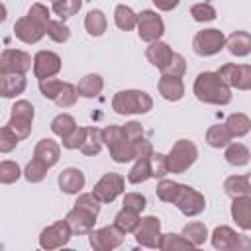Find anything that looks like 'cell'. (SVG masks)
<instances>
[{
	"label": "cell",
	"instance_id": "6da1fadb",
	"mask_svg": "<svg viewBox=\"0 0 251 251\" xmlns=\"http://www.w3.org/2000/svg\"><path fill=\"white\" fill-rule=\"evenodd\" d=\"M194 96L204 104L226 106L231 102V86L226 84L216 71H204L194 78Z\"/></svg>",
	"mask_w": 251,
	"mask_h": 251
},
{
	"label": "cell",
	"instance_id": "7a4b0ae2",
	"mask_svg": "<svg viewBox=\"0 0 251 251\" xmlns=\"http://www.w3.org/2000/svg\"><path fill=\"white\" fill-rule=\"evenodd\" d=\"M102 139L114 163H129L137 159V143L129 141L122 126H106L102 129Z\"/></svg>",
	"mask_w": 251,
	"mask_h": 251
},
{
	"label": "cell",
	"instance_id": "3957f363",
	"mask_svg": "<svg viewBox=\"0 0 251 251\" xmlns=\"http://www.w3.org/2000/svg\"><path fill=\"white\" fill-rule=\"evenodd\" d=\"M153 108V98L145 90H120L112 98V110L120 116L129 114H147Z\"/></svg>",
	"mask_w": 251,
	"mask_h": 251
},
{
	"label": "cell",
	"instance_id": "277c9868",
	"mask_svg": "<svg viewBox=\"0 0 251 251\" xmlns=\"http://www.w3.org/2000/svg\"><path fill=\"white\" fill-rule=\"evenodd\" d=\"M198 159V147L190 139H178L173 143L167 161H169V173L173 175H182L188 171Z\"/></svg>",
	"mask_w": 251,
	"mask_h": 251
},
{
	"label": "cell",
	"instance_id": "5b68a950",
	"mask_svg": "<svg viewBox=\"0 0 251 251\" xmlns=\"http://www.w3.org/2000/svg\"><path fill=\"white\" fill-rule=\"evenodd\" d=\"M212 247L220 251H251V239L243 233H237L229 226H218L212 235Z\"/></svg>",
	"mask_w": 251,
	"mask_h": 251
},
{
	"label": "cell",
	"instance_id": "8992f818",
	"mask_svg": "<svg viewBox=\"0 0 251 251\" xmlns=\"http://www.w3.org/2000/svg\"><path fill=\"white\" fill-rule=\"evenodd\" d=\"M171 204H175L186 218H194V216H198V214L204 212V208H206V198H204V194L198 192L196 188L178 182V188H176V192H175Z\"/></svg>",
	"mask_w": 251,
	"mask_h": 251
},
{
	"label": "cell",
	"instance_id": "52a82bcc",
	"mask_svg": "<svg viewBox=\"0 0 251 251\" xmlns=\"http://www.w3.org/2000/svg\"><path fill=\"white\" fill-rule=\"evenodd\" d=\"M226 35L224 31L216 29V27H210V29H202L194 35L192 39V49L196 55L200 57H212L216 53H220L224 47H226Z\"/></svg>",
	"mask_w": 251,
	"mask_h": 251
},
{
	"label": "cell",
	"instance_id": "ba28073f",
	"mask_svg": "<svg viewBox=\"0 0 251 251\" xmlns=\"http://www.w3.org/2000/svg\"><path fill=\"white\" fill-rule=\"evenodd\" d=\"M33 116H35L33 104L27 102V100H18V102L12 106V114H10L8 126L16 131V135H18L20 139H25V137H29V133H31Z\"/></svg>",
	"mask_w": 251,
	"mask_h": 251
},
{
	"label": "cell",
	"instance_id": "9c48e42d",
	"mask_svg": "<svg viewBox=\"0 0 251 251\" xmlns=\"http://www.w3.org/2000/svg\"><path fill=\"white\" fill-rule=\"evenodd\" d=\"M137 33H139V39L145 43L159 41L165 33L163 18L155 10H141L137 14Z\"/></svg>",
	"mask_w": 251,
	"mask_h": 251
},
{
	"label": "cell",
	"instance_id": "30bf717a",
	"mask_svg": "<svg viewBox=\"0 0 251 251\" xmlns=\"http://www.w3.org/2000/svg\"><path fill=\"white\" fill-rule=\"evenodd\" d=\"M73 235L75 233H73L69 222L67 220H59V222L47 226L45 229H41V233H39V247L47 249V251L59 249V247L67 245Z\"/></svg>",
	"mask_w": 251,
	"mask_h": 251
},
{
	"label": "cell",
	"instance_id": "8fae6325",
	"mask_svg": "<svg viewBox=\"0 0 251 251\" xmlns=\"http://www.w3.org/2000/svg\"><path fill=\"white\" fill-rule=\"evenodd\" d=\"M126 239V233L114 224V226H104L100 229H92L88 233V241L90 247L94 251H112L116 247H120Z\"/></svg>",
	"mask_w": 251,
	"mask_h": 251
},
{
	"label": "cell",
	"instance_id": "7c38bea8",
	"mask_svg": "<svg viewBox=\"0 0 251 251\" xmlns=\"http://www.w3.org/2000/svg\"><path fill=\"white\" fill-rule=\"evenodd\" d=\"M126 190V178L118 173H106L92 188L94 196L102 202V204H110L114 202L122 192Z\"/></svg>",
	"mask_w": 251,
	"mask_h": 251
},
{
	"label": "cell",
	"instance_id": "4fadbf2b",
	"mask_svg": "<svg viewBox=\"0 0 251 251\" xmlns=\"http://www.w3.org/2000/svg\"><path fill=\"white\" fill-rule=\"evenodd\" d=\"M220 78L229 84L231 88L237 90H249L251 88V65H235V63H226L218 71Z\"/></svg>",
	"mask_w": 251,
	"mask_h": 251
},
{
	"label": "cell",
	"instance_id": "5bb4252c",
	"mask_svg": "<svg viewBox=\"0 0 251 251\" xmlns=\"http://www.w3.org/2000/svg\"><path fill=\"white\" fill-rule=\"evenodd\" d=\"M161 220L157 216H143L137 229H135V241L141 247L159 249L161 243Z\"/></svg>",
	"mask_w": 251,
	"mask_h": 251
},
{
	"label": "cell",
	"instance_id": "9a60e30c",
	"mask_svg": "<svg viewBox=\"0 0 251 251\" xmlns=\"http://www.w3.org/2000/svg\"><path fill=\"white\" fill-rule=\"evenodd\" d=\"M33 65V59L29 53L22 49H4L0 55V75L8 73H20L25 75Z\"/></svg>",
	"mask_w": 251,
	"mask_h": 251
},
{
	"label": "cell",
	"instance_id": "2e32d148",
	"mask_svg": "<svg viewBox=\"0 0 251 251\" xmlns=\"http://www.w3.org/2000/svg\"><path fill=\"white\" fill-rule=\"evenodd\" d=\"M63 63H61V57L53 51H37L33 55V75L37 80H43V78H51L55 76L59 71H61Z\"/></svg>",
	"mask_w": 251,
	"mask_h": 251
},
{
	"label": "cell",
	"instance_id": "e0dca14e",
	"mask_svg": "<svg viewBox=\"0 0 251 251\" xmlns=\"http://www.w3.org/2000/svg\"><path fill=\"white\" fill-rule=\"evenodd\" d=\"M45 33H47V27L41 25L39 22H35L29 16H24V18L16 20V24H14V35L20 41L27 43V45H33V43L41 41Z\"/></svg>",
	"mask_w": 251,
	"mask_h": 251
},
{
	"label": "cell",
	"instance_id": "ac0fdd59",
	"mask_svg": "<svg viewBox=\"0 0 251 251\" xmlns=\"http://www.w3.org/2000/svg\"><path fill=\"white\" fill-rule=\"evenodd\" d=\"M65 220L69 222L71 229L75 235H84V233H90L94 229V224H96V216L86 212V210H80V208H73L67 212Z\"/></svg>",
	"mask_w": 251,
	"mask_h": 251
},
{
	"label": "cell",
	"instance_id": "d6986e66",
	"mask_svg": "<svg viewBox=\"0 0 251 251\" xmlns=\"http://www.w3.org/2000/svg\"><path fill=\"white\" fill-rule=\"evenodd\" d=\"M231 218L235 222V226L243 231L251 229V194L245 196H237L231 198Z\"/></svg>",
	"mask_w": 251,
	"mask_h": 251
},
{
	"label": "cell",
	"instance_id": "ffe728a7",
	"mask_svg": "<svg viewBox=\"0 0 251 251\" xmlns=\"http://www.w3.org/2000/svg\"><path fill=\"white\" fill-rule=\"evenodd\" d=\"M84 182H86L84 173L76 167H67L59 175V188L65 194H78L84 188Z\"/></svg>",
	"mask_w": 251,
	"mask_h": 251
},
{
	"label": "cell",
	"instance_id": "44dd1931",
	"mask_svg": "<svg viewBox=\"0 0 251 251\" xmlns=\"http://www.w3.org/2000/svg\"><path fill=\"white\" fill-rule=\"evenodd\" d=\"M33 157L39 159V161H43L47 167H53L61 159V145L57 141H53L51 137H43L33 147Z\"/></svg>",
	"mask_w": 251,
	"mask_h": 251
},
{
	"label": "cell",
	"instance_id": "7402d4cb",
	"mask_svg": "<svg viewBox=\"0 0 251 251\" xmlns=\"http://www.w3.org/2000/svg\"><path fill=\"white\" fill-rule=\"evenodd\" d=\"M159 94L169 100V102H178L184 96V82L180 76H171V75H161L159 78Z\"/></svg>",
	"mask_w": 251,
	"mask_h": 251
},
{
	"label": "cell",
	"instance_id": "603a6c76",
	"mask_svg": "<svg viewBox=\"0 0 251 251\" xmlns=\"http://www.w3.org/2000/svg\"><path fill=\"white\" fill-rule=\"evenodd\" d=\"M173 53H175V51L171 49V45L165 43V41H161V39L149 43V47L145 49V57H147V61H149L153 67H157L159 71H163V69L169 65Z\"/></svg>",
	"mask_w": 251,
	"mask_h": 251
},
{
	"label": "cell",
	"instance_id": "cb8c5ba5",
	"mask_svg": "<svg viewBox=\"0 0 251 251\" xmlns=\"http://www.w3.org/2000/svg\"><path fill=\"white\" fill-rule=\"evenodd\" d=\"M25 86H27V80L20 73L0 75V96L2 98H16L18 94L25 90Z\"/></svg>",
	"mask_w": 251,
	"mask_h": 251
},
{
	"label": "cell",
	"instance_id": "d4e9b609",
	"mask_svg": "<svg viewBox=\"0 0 251 251\" xmlns=\"http://www.w3.org/2000/svg\"><path fill=\"white\" fill-rule=\"evenodd\" d=\"M226 47L233 57H245L251 53V35L247 31H233L226 39Z\"/></svg>",
	"mask_w": 251,
	"mask_h": 251
},
{
	"label": "cell",
	"instance_id": "484cf974",
	"mask_svg": "<svg viewBox=\"0 0 251 251\" xmlns=\"http://www.w3.org/2000/svg\"><path fill=\"white\" fill-rule=\"evenodd\" d=\"M78 94L84 96V98H96L102 88H104V78L96 73H90V75H84L80 80H78Z\"/></svg>",
	"mask_w": 251,
	"mask_h": 251
},
{
	"label": "cell",
	"instance_id": "4316f807",
	"mask_svg": "<svg viewBox=\"0 0 251 251\" xmlns=\"http://www.w3.org/2000/svg\"><path fill=\"white\" fill-rule=\"evenodd\" d=\"M206 143L214 149H224L231 143V133L229 129L226 127V124H216V126H210L208 131H206Z\"/></svg>",
	"mask_w": 251,
	"mask_h": 251
},
{
	"label": "cell",
	"instance_id": "83f0119b",
	"mask_svg": "<svg viewBox=\"0 0 251 251\" xmlns=\"http://www.w3.org/2000/svg\"><path fill=\"white\" fill-rule=\"evenodd\" d=\"M196 245L190 239H186L182 233H163L159 243L161 251H190Z\"/></svg>",
	"mask_w": 251,
	"mask_h": 251
},
{
	"label": "cell",
	"instance_id": "f1b7e54d",
	"mask_svg": "<svg viewBox=\"0 0 251 251\" xmlns=\"http://www.w3.org/2000/svg\"><path fill=\"white\" fill-rule=\"evenodd\" d=\"M84 27H86L88 35H92V37H100V35H104L106 27H108L106 14H104L102 10H98V8L90 10V12L86 14V18H84Z\"/></svg>",
	"mask_w": 251,
	"mask_h": 251
},
{
	"label": "cell",
	"instance_id": "f546056e",
	"mask_svg": "<svg viewBox=\"0 0 251 251\" xmlns=\"http://www.w3.org/2000/svg\"><path fill=\"white\" fill-rule=\"evenodd\" d=\"M226 127L229 129L231 137H243L251 129V118L247 114H243V112H233V114L227 116Z\"/></svg>",
	"mask_w": 251,
	"mask_h": 251
},
{
	"label": "cell",
	"instance_id": "4dcf8cb0",
	"mask_svg": "<svg viewBox=\"0 0 251 251\" xmlns=\"http://www.w3.org/2000/svg\"><path fill=\"white\" fill-rule=\"evenodd\" d=\"M104 145V139H102V129L98 127H86V135H84V141L80 145V153L86 155V157H94L100 153Z\"/></svg>",
	"mask_w": 251,
	"mask_h": 251
},
{
	"label": "cell",
	"instance_id": "1f68e13d",
	"mask_svg": "<svg viewBox=\"0 0 251 251\" xmlns=\"http://www.w3.org/2000/svg\"><path fill=\"white\" fill-rule=\"evenodd\" d=\"M139 222H141L139 212H135V210H131V208H126V206H124V208L116 214V218H114V224H116L124 233H135Z\"/></svg>",
	"mask_w": 251,
	"mask_h": 251
},
{
	"label": "cell",
	"instance_id": "d6a6232c",
	"mask_svg": "<svg viewBox=\"0 0 251 251\" xmlns=\"http://www.w3.org/2000/svg\"><path fill=\"white\" fill-rule=\"evenodd\" d=\"M114 22L122 31H131L133 27H137V14L129 6L118 4L114 10Z\"/></svg>",
	"mask_w": 251,
	"mask_h": 251
},
{
	"label": "cell",
	"instance_id": "836d02e7",
	"mask_svg": "<svg viewBox=\"0 0 251 251\" xmlns=\"http://www.w3.org/2000/svg\"><path fill=\"white\" fill-rule=\"evenodd\" d=\"M224 157L231 167H245L249 163V159H251V153L243 143H229L226 147Z\"/></svg>",
	"mask_w": 251,
	"mask_h": 251
},
{
	"label": "cell",
	"instance_id": "e575fe53",
	"mask_svg": "<svg viewBox=\"0 0 251 251\" xmlns=\"http://www.w3.org/2000/svg\"><path fill=\"white\" fill-rule=\"evenodd\" d=\"M149 157H151V155H149ZM149 157H137V159H135L133 167H131L129 173H127V182H131V184H141V182L153 178V176H151V167H149Z\"/></svg>",
	"mask_w": 251,
	"mask_h": 251
},
{
	"label": "cell",
	"instance_id": "d590c367",
	"mask_svg": "<svg viewBox=\"0 0 251 251\" xmlns=\"http://www.w3.org/2000/svg\"><path fill=\"white\" fill-rule=\"evenodd\" d=\"M224 190L229 198H237V196H245L249 194V184H247V176L243 175H231L226 178L224 182Z\"/></svg>",
	"mask_w": 251,
	"mask_h": 251
},
{
	"label": "cell",
	"instance_id": "8d00e7d4",
	"mask_svg": "<svg viewBox=\"0 0 251 251\" xmlns=\"http://www.w3.org/2000/svg\"><path fill=\"white\" fill-rule=\"evenodd\" d=\"M51 167H47L43 161H39V159H31L27 165H25V169H24V178L27 180V182H31V184H35V182H41L45 176H47V171H49Z\"/></svg>",
	"mask_w": 251,
	"mask_h": 251
},
{
	"label": "cell",
	"instance_id": "74e56055",
	"mask_svg": "<svg viewBox=\"0 0 251 251\" xmlns=\"http://www.w3.org/2000/svg\"><path fill=\"white\" fill-rule=\"evenodd\" d=\"M182 235L186 239H190L196 247L204 245V241L208 239V227L202 224V222H188L184 227H182Z\"/></svg>",
	"mask_w": 251,
	"mask_h": 251
},
{
	"label": "cell",
	"instance_id": "f35d334b",
	"mask_svg": "<svg viewBox=\"0 0 251 251\" xmlns=\"http://www.w3.org/2000/svg\"><path fill=\"white\" fill-rule=\"evenodd\" d=\"M75 127H76V120H75L71 114H67V112L55 116L53 122H51V131H53L55 135H59V137L69 135Z\"/></svg>",
	"mask_w": 251,
	"mask_h": 251
},
{
	"label": "cell",
	"instance_id": "ab89813d",
	"mask_svg": "<svg viewBox=\"0 0 251 251\" xmlns=\"http://www.w3.org/2000/svg\"><path fill=\"white\" fill-rule=\"evenodd\" d=\"M82 8V0H55L53 12L59 16V20H69Z\"/></svg>",
	"mask_w": 251,
	"mask_h": 251
},
{
	"label": "cell",
	"instance_id": "60d3db41",
	"mask_svg": "<svg viewBox=\"0 0 251 251\" xmlns=\"http://www.w3.org/2000/svg\"><path fill=\"white\" fill-rule=\"evenodd\" d=\"M47 35L55 43H65L71 37V27L65 24V20H51L47 24Z\"/></svg>",
	"mask_w": 251,
	"mask_h": 251
},
{
	"label": "cell",
	"instance_id": "b9f144b4",
	"mask_svg": "<svg viewBox=\"0 0 251 251\" xmlns=\"http://www.w3.org/2000/svg\"><path fill=\"white\" fill-rule=\"evenodd\" d=\"M78 96H80V94H78V88H76L75 84H71V82H65L63 88H61V92H59V96L55 98V104L65 110V108L75 106Z\"/></svg>",
	"mask_w": 251,
	"mask_h": 251
},
{
	"label": "cell",
	"instance_id": "7bdbcfd3",
	"mask_svg": "<svg viewBox=\"0 0 251 251\" xmlns=\"http://www.w3.org/2000/svg\"><path fill=\"white\" fill-rule=\"evenodd\" d=\"M22 175H24V171L20 169V165L16 161H2L0 163V182L2 184H12Z\"/></svg>",
	"mask_w": 251,
	"mask_h": 251
},
{
	"label": "cell",
	"instance_id": "ee69618b",
	"mask_svg": "<svg viewBox=\"0 0 251 251\" xmlns=\"http://www.w3.org/2000/svg\"><path fill=\"white\" fill-rule=\"evenodd\" d=\"M190 16L194 18V22H200V24H206V22H214L216 20V8L208 2H200V4H194L190 8Z\"/></svg>",
	"mask_w": 251,
	"mask_h": 251
},
{
	"label": "cell",
	"instance_id": "f6af8a7d",
	"mask_svg": "<svg viewBox=\"0 0 251 251\" xmlns=\"http://www.w3.org/2000/svg\"><path fill=\"white\" fill-rule=\"evenodd\" d=\"M149 167H151V176L153 178H165L169 175V161L167 155L163 153H151L149 157Z\"/></svg>",
	"mask_w": 251,
	"mask_h": 251
},
{
	"label": "cell",
	"instance_id": "bcb514c9",
	"mask_svg": "<svg viewBox=\"0 0 251 251\" xmlns=\"http://www.w3.org/2000/svg\"><path fill=\"white\" fill-rule=\"evenodd\" d=\"M100 200L94 196V192H84V194H78V198H76V202H75V206L76 208H80V210H86V212H90V214H94L96 218H98V214H100Z\"/></svg>",
	"mask_w": 251,
	"mask_h": 251
},
{
	"label": "cell",
	"instance_id": "7dc6e473",
	"mask_svg": "<svg viewBox=\"0 0 251 251\" xmlns=\"http://www.w3.org/2000/svg\"><path fill=\"white\" fill-rule=\"evenodd\" d=\"M63 80H59V78H43V80H39V92L47 98V100H53L55 102V98L59 96V92H61V88H63Z\"/></svg>",
	"mask_w": 251,
	"mask_h": 251
},
{
	"label": "cell",
	"instance_id": "c3c4849f",
	"mask_svg": "<svg viewBox=\"0 0 251 251\" xmlns=\"http://www.w3.org/2000/svg\"><path fill=\"white\" fill-rule=\"evenodd\" d=\"M22 139L16 135V131L6 124L2 129H0V151L2 153H10L12 149H16V145L20 143Z\"/></svg>",
	"mask_w": 251,
	"mask_h": 251
},
{
	"label": "cell",
	"instance_id": "681fc988",
	"mask_svg": "<svg viewBox=\"0 0 251 251\" xmlns=\"http://www.w3.org/2000/svg\"><path fill=\"white\" fill-rule=\"evenodd\" d=\"M176 188H178V182H175V180H169V178H161L159 180V184H157V188H155V192H157V198L161 200V202H173V196H175V192H176Z\"/></svg>",
	"mask_w": 251,
	"mask_h": 251
},
{
	"label": "cell",
	"instance_id": "f907efd6",
	"mask_svg": "<svg viewBox=\"0 0 251 251\" xmlns=\"http://www.w3.org/2000/svg\"><path fill=\"white\" fill-rule=\"evenodd\" d=\"M161 73H163V75H171V76H180V78H182V75L186 73V61H184V57H182L180 53H173L169 65H167Z\"/></svg>",
	"mask_w": 251,
	"mask_h": 251
},
{
	"label": "cell",
	"instance_id": "816d5d0a",
	"mask_svg": "<svg viewBox=\"0 0 251 251\" xmlns=\"http://www.w3.org/2000/svg\"><path fill=\"white\" fill-rule=\"evenodd\" d=\"M84 135H86V127H78V126H76L69 135L61 137L63 147H65V149H80V145H82V141H84Z\"/></svg>",
	"mask_w": 251,
	"mask_h": 251
},
{
	"label": "cell",
	"instance_id": "f5cc1de1",
	"mask_svg": "<svg viewBox=\"0 0 251 251\" xmlns=\"http://www.w3.org/2000/svg\"><path fill=\"white\" fill-rule=\"evenodd\" d=\"M27 16H29V18H33L35 22H39V24H41V25H45V27H47V24L51 22V12H49V8H47V6H43L41 2L31 4V8L27 10Z\"/></svg>",
	"mask_w": 251,
	"mask_h": 251
},
{
	"label": "cell",
	"instance_id": "db71d44e",
	"mask_svg": "<svg viewBox=\"0 0 251 251\" xmlns=\"http://www.w3.org/2000/svg\"><path fill=\"white\" fill-rule=\"evenodd\" d=\"M124 206L141 214L145 210V206H147V198L141 192H126L124 194Z\"/></svg>",
	"mask_w": 251,
	"mask_h": 251
},
{
	"label": "cell",
	"instance_id": "11a10c76",
	"mask_svg": "<svg viewBox=\"0 0 251 251\" xmlns=\"http://www.w3.org/2000/svg\"><path fill=\"white\" fill-rule=\"evenodd\" d=\"M124 127V131H126V135L129 137V141H133V143H137L139 139H143L145 135H143V127H141V124L139 122H127L126 126H122Z\"/></svg>",
	"mask_w": 251,
	"mask_h": 251
},
{
	"label": "cell",
	"instance_id": "9f6ffc18",
	"mask_svg": "<svg viewBox=\"0 0 251 251\" xmlns=\"http://www.w3.org/2000/svg\"><path fill=\"white\" fill-rule=\"evenodd\" d=\"M151 2H153L155 8L161 10V12H171V10H175V8L180 4V0H151Z\"/></svg>",
	"mask_w": 251,
	"mask_h": 251
},
{
	"label": "cell",
	"instance_id": "6f0895ef",
	"mask_svg": "<svg viewBox=\"0 0 251 251\" xmlns=\"http://www.w3.org/2000/svg\"><path fill=\"white\" fill-rule=\"evenodd\" d=\"M245 176H247V184H249V194H251V173H247Z\"/></svg>",
	"mask_w": 251,
	"mask_h": 251
},
{
	"label": "cell",
	"instance_id": "680465c9",
	"mask_svg": "<svg viewBox=\"0 0 251 251\" xmlns=\"http://www.w3.org/2000/svg\"><path fill=\"white\" fill-rule=\"evenodd\" d=\"M53 2H55V0H53Z\"/></svg>",
	"mask_w": 251,
	"mask_h": 251
}]
</instances>
